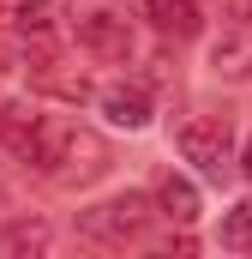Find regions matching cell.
<instances>
[{
	"instance_id": "7c38bea8",
	"label": "cell",
	"mask_w": 252,
	"mask_h": 259,
	"mask_svg": "<svg viewBox=\"0 0 252 259\" xmlns=\"http://www.w3.org/2000/svg\"><path fill=\"white\" fill-rule=\"evenodd\" d=\"M240 175L252 181V139H246V151H240Z\"/></svg>"
},
{
	"instance_id": "9c48e42d",
	"label": "cell",
	"mask_w": 252,
	"mask_h": 259,
	"mask_svg": "<svg viewBox=\"0 0 252 259\" xmlns=\"http://www.w3.org/2000/svg\"><path fill=\"white\" fill-rule=\"evenodd\" d=\"M30 84H36V91H54L66 103H84V97H90V78H84V72H60V61H36L30 66Z\"/></svg>"
},
{
	"instance_id": "5b68a950",
	"label": "cell",
	"mask_w": 252,
	"mask_h": 259,
	"mask_svg": "<svg viewBox=\"0 0 252 259\" xmlns=\"http://www.w3.org/2000/svg\"><path fill=\"white\" fill-rule=\"evenodd\" d=\"M138 12L162 30V36H174V42H186L204 30V12H198V0H138Z\"/></svg>"
},
{
	"instance_id": "8fae6325",
	"label": "cell",
	"mask_w": 252,
	"mask_h": 259,
	"mask_svg": "<svg viewBox=\"0 0 252 259\" xmlns=\"http://www.w3.org/2000/svg\"><path fill=\"white\" fill-rule=\"evenodd\" d=\"M42 12H48V0H0V30H30V24H42Z\"/></svg>"
},
{
	"instance_id": "30bf717a",
	"label": "cell",
	"mask_w": 252,
	"mask_h": 259,
	"mask_svg": "<svg viewBox=\"0 0 252 259\" xmlns=\"http://www.w3.org/2000/svg\"><path fill=\"white\" fill-rule=\"evenodd\" d=\"M222 247H234V253H246L252 247V199H240L234 211H222V235H216Z\"/></svg>"
},
{
	"instance_id": "6da1fadb",
	"label": "cell",
	"mask_w": 252,
	"mask_h": 259,
	"mask_svg": "<svg viewBox=\"0 0 252 259\" xmlns=\"http://www.w3.org/2000/svg\"><path fill=\"white\" fill-rule=\"evenodd\" d=\"M144 223H150V199L144 193H120V199H102V205L78 211V235L90 247H126V241L144 235Z\"/></svg>"
},
{
	"instance_id": "7a4b0ae2",
	"label": "cell",
	"mask_w": 252,
	"mask_h": 259,
	"mask_svg": "<svg viewBox=\"0 0 252 259\" xmlns=\"http://www.w3.org/2000/svg\"><path fill=\"white\" fill-rule=\"evenodd\" d=\"M180 157L198 163L210 181H222L234 169V127H228V115H192L180 127Z\"/></svg>"
},
{
	"instance_id": "52a82bcc",
	"label": "cell",
	"mask_w": 252,
	"mask_h": 259,
	"mask_svg": "<svg viewBox=\"0 0 252 259\" xmlns=\"http://www.w3.org/2000/svg\"><path fill=\"white\" fill-rule=\"evenodd\" d=\"M156 205H162L156 217H168V223H180V229L198 223V187H192L186 175H162V181H156Z\"/></svg>"
},
{
	"instance_id": "ba28073f",
	"label": "cell",
	"mask_w": 252,
	"mask_h": 259,
	"mask_svg": "<svg viewBox=\"0 0 252 259\" xmlns=\"http://www.w3.org/2000/svg\"><path fill=\"white\" fill-rule=\"evenodd\" d=\"M48 223H30V217H18V223H6L0 229V259H36V253H48Z\"/></svg>"
},
{
	"instance_id": "3957f363",
	"label": "cell",
	"mask_w": 252,
	"mask_h": 259,
	"mask_svg": "<svg viewBox=\"0 0 252 259\" xmlns=\"http://www.w3.org/2000/svg\"><path fill=\"white\" fill-rule=\"evenodd\" d=\"M210 72L228 78V84L252 78V12H228L222 18V30L210 36Z\"/></svg>"
},
{
	"instance_id": "277c9868",
	"label": "cell",
	"mask_w": 252,
	"mask_h": 259,
	"mask_svg": "<svg viewBox=\"0 0 252 259\" xmlns=\"http://www.w3.org/2000/svg\"><path fill=\"white\" fill-rule=\"evenodd\" d=\"M78 49L96 55V61H132V49H138L132 18H126V12H108V6L84 12V18H78Z\"/></svg>"
},
{
	"instance_id": "8992f818",
	"label": "cell",
	"mask_w": 252,
	"mask_h": 259,
	"mask_svg": "<svg viewBox=\"0 0 252 259\" xmlns=\"http://www.w3.org/2000/svg\"><path fill=\"white\" fill-rule=\"evenodd\" d=\"M102 115H108L114 127H126V133L150 127V91H144V84H108V91H102Z\"/></svg>"
}]
</instances>
